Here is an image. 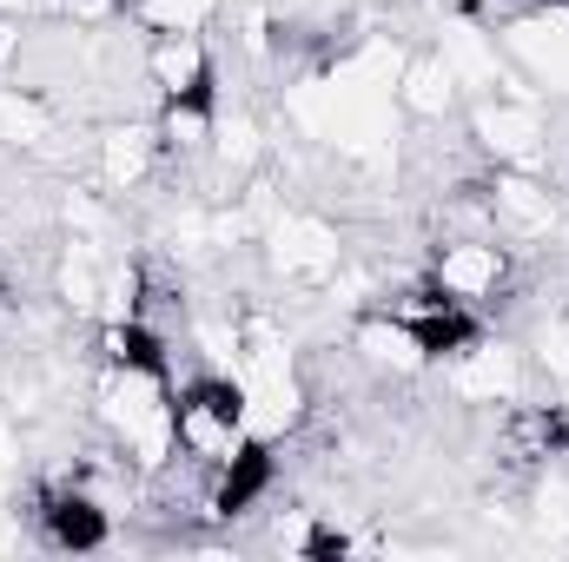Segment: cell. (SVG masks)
Masks as SVG:
<instances>
[{"label": "cell", "mask_w": 569, "mask_h": 562, "mask_svg": "<svg viewBox=\"0 0 569 562\" xmlns=\"http://www.w3.org/2000/svg\"><path fill=\"white\" fill-rule=\"evenodd\" d=\"M246 436H252V418H246V378L239 371H192L186 384H172V450L179 456L212 470Z\"/></svg>", "instance_id": "obj_1"}, {"label": "cell", "mask_w": 569, "mask_h": 562, "mask_svg": "<svg viewBox=\"0 0 569 562\" xmlns=\"http://www.w3.org/2000/svg\"><path fill=\"white\" fill-rule=\"evenodd\" d=\"M425 279L443 298H457V304H470V311L490 318L497 304L517 298L523 265H517V245L497 239V232H443V239L425 245Z\"/></svg>", "instance_id": "obj_2"}, {"label": "cell", "mask_w": 569, "mask_h": 562, "mask_svg": "<svg viewBox=\"0 0 569 562\" xmlns=\"http://www.w3.org/2000/svg\"><path fill=\"white\" fill-rule=\"evenodd\" d=\"M140 80L159 100H219V47L206 33H146Z\"/></svg>", "instance_id": "obj_3"}, {"label": "cell", "mask_w": 569, "mask_h": 562, "mask_svg": "<svg viewBox=\"0 0 569 562\" xmlns=\"http://www.w3.org/2000/svg\"><path fill=\"white\" fill-rule=\"evenodd\" d=\"M569 456V398L543 404V398H510L497 418V463L517 476H537Z\"/></svg>", "instance_id": "obj_4"}, {"label": "cell", "mask_w": 569, "mask_h": 562, "mask_svg": "<svg viewBox=\"0 0 569 562\" xmlns=\"http://www.w3.org/2000/svg\"><path fill=\"white\" fill-rule=\"evenodd\" d=\"M87 165H93V185H100L107 199L140 192L146 179L166 165V159H159V133H152V113H120V120H107V127L87 140Z\"/></svg>", "instance_id": "obj_5"}, {"label": "cell", "mask_w": 569, "mask_h": 562, "mask_svg": "<svg viewBox=\"0 0 569 562\" xmlns=\"http://www.w3.org/2000/svg\"><path fill=\"white\" fill-rule=\"evenodd\" d=\"M345 358L365 364L371 378H425L430 371L425 338H418L411 324H398L391 311H378V304H365V311L351 318V331H345Z\"/></svg>", "instance_id": "obj_6"}, {"label": "cell", "mask_w": 569, "mask_h": 562, "mask_svg": "<svg viewBox=\"0 0 569 562\" xmlns=\"http://www.w3.org/2000/svg\"><path fill=\"white\" fill-rule=\"evenodd\" d=\"M152 133H159L166 165H206L212 145H219V100H159Z\"/></svg>", "instance_id": "obj_7"}, {"label": "cell", "mask_w": 569, "mask_h": 562, "mask_svg": "<svg viewBox=\"0 0 569 562\" xmlns=\"http://www.w3.org/2000/svg\"><path fill=\"white\" fill-rule=\"evenodd\" d=\"M457 67L443 60V53H411L405 67H398V87H391V100L405 107V120H418V127H437V120H450L457 113Z\"/></svg>", "instance_id": "obj_8"}, {"label": "cell", "mask_w": 569, "mask_h": 562, "mask_svg": "<svg viewBox=\"0 0 569 562\" xmlns=\"http://www.w3.org/2000/svg\"><path fill=\"white\" fill-rule=\"evenodd\" d=\"M530 351H537V371H550V378L569 391V304H550V318L537 324Z\"/></svg>", "instance_id": "obj_9"}, {"label": "cell", "mask_w": 569, "mask_h": 562, "mask_svg": "<svg viewBox=\"0 0 569 562\" xmlns=\"http://www.w3.org/2000/svg\"><path fill=\"white\" fill-rule=\"evenodd\" d=\"M523 7H537V13H569V0H523Z\"/></svg>", "instance_id": "obj_10"}, {"label": "cell", "mask_w": 569, "mask_h": 562, "mask_svg": "<svg viewBox=\"0 0 569 562\" xmlns=\"http://www.w3.org/2000/svg\"><path fill=\"white\" fill-rule=\"evenodd\" d=\"M0 298H7V284H0Z\"/></svg>", "instance_id": "obj_11"}]
</instances>
